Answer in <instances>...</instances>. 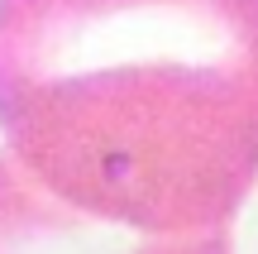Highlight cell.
I'll use <instances>...</instances> for the list:
<instances>
[{
	"label": "cell",
	"instance_id": "obj_1",
	"mask_svg": "<svg viewBox=\"0 0 258 254\" xmlns=\"http://www.w3.org/2000/svg\"><path fill=\"white\" fill-rule=\"evenodd\" d=\"M0 134L105 221L225 230L258 187V0H0Z\"/></svg>",
	"mask_w": 258,
	"mask_h": 254
},
{
	"label": "cell",
	"instance_id": "obj_2",
	"mask_svg": "<svg viewBox=\"0 0 258 254\" xmlns=\"http://www.w3.org/2000/svg\"><path fill=\"white\" fill-rule=\"evenodd\" d=\"M0 254H234L225 230L158 235L67 201L0 149Z\"/></svg>",
	"mask_w": 258,
	"mask_h": 254
}]
</instances>
